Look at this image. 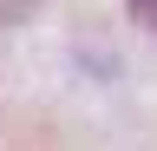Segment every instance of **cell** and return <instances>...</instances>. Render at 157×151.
I'll return each instance as SVG.
<instances>
[{"label": "cell", "mask_w": 157, "mask_h": 151, "mask_svg": "<svg viewBox=\"0 0 157 151\" xmlns=\"http://www.w3.org/2000/svg\"><path fill=\"white\" fill-rule=\"evenodd\" d=\"M124 7H131V20H137V26H151V33H157V0H124Z\"/></svg>", "instance_id": "cell-2"}, {"label": "cell", "mask_w": 157, "mask_h": 151, "mask_svg": "<svg viewBox=\"0 0 157 151\" xmlns=\"http://www.w3.org/2000/svg\"><path fill=\"white\" fill-rule=\"evenodd\" d=\"M33 7H39V0H0V26H13V20H26Z\"/></svg>", "instance_id": "cell-1"}]
</instances>
